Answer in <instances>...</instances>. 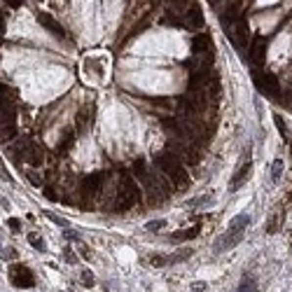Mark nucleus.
Segmentation results:
<instances>
[{
  "mask_svg": "<svg viewBox=\"0 0 292 292\" xmlns=\"http://www.w3.org/2000/svg\"><path fill=\"white\" fill-rule=\"evenodd\" d=\"M248 225H250V215H248V213L236 215V218L229 222L227 231L215 241V252H227V250H231V248H236L241 241H243V236H246Z\"/></svg>",
  "mask_w": 292,
  "mask_h": 292,
  "instance_id": "obj_1",
  "label": "nucleus"
},
{
  "mask_svg": "<svg viewBox=\"0 0 292 292\" xmlns=\"http://www.w3.org/2000/svg\"><path fill=\"white\" fill-rule=\"evenodd\" d=\"M157 166L161 168V173L173 182V187H187L189 182V176L185 173V166H182V161L178 159L176 155H171V152H161V155L157 157Z\"/></svg>",
  "mask_w": 292,
  "mask_h": 292,
  "instance_id": "obj_2",
  "label": "nucleus"
},
{
  "mask_svg": "<svg viewBox=\"0 0 292 292\" xmlns=\"http://www.w3.org/2000/svg\"><path fill=\"white\" fill-rule=\"evenodd\" d=\"M138 201V187L136 182L131 180V178H124L122 180V189L117 192V201H115V208L117 213H124V210H129L134 203Z\"/></svg>",
  "mask_w": 292,
  "mask_h": 292,
  "instance_id": "obj_3",
  "label": "nucleus"
},
{
  "mask_svg": "<svg viewBox=\"0 0 292 292\" xmlns=\"http://www.w3.org/2000/svg\"><path fill=\"white\" fill-rule=\"evenodd\" d=\"M10 281L14 288H33V285H35V276H33V271L26 264H12Z\"/></svg>",
  "mask_w": 292,
  "mask_h": 292,
  "instance_id": "obj_4",
  "label": "nucleus"
},
{
  "mask_svg": "<svg viewBox=\"0 0 292 292\" xmlns=\"http://www.w3.org/2000/svg\"><path fill=\"white\" fill-rule=\"evenodd\" d=\"M255 84L260 87L262 94H269V96H278V94H281L278 82H276V80H273V75H269V73H255Z\"/></svg>",
  "mask_w": 292,
  "mask_h": 292,
  "instance_id": "obj_5",
  "label": "nucleus"
},
{
  "mask_svg": "<svg viewBox=\"0 0 292 292\" xmlns=\"http://www.w3.org/2000/svg\"><path fill=\"white\" fill-rule=\"evenodd\" d=\"M250 173H252V161L248 159V161H243V164L239 166V171H236V176L231 178L229 187H231V189H239L241 185H243V182H246V180L250 178Z\"/></svg>",
  "mask_w": 292,
  "mask_h": 292,
  "instance_id": "obj_6",
  "label": "nucleus"
},
{
  "mask_svg": "<svg viewBox=\"0 0 292 292\" xmlns=\"http://www.w3.org/2000/svg\"><path fill=\"white\" fill-rule=\"evenodd\" d=\"M91 112H94L91 105H87V108H82V110L77 112V131H84L87 126L91 124Z\"/></svg>",
  "mask_w": 292,
  "mask_h": 292,
  "instance_id": "obj_7",
  "label": "nucleus"
},
{
  "mask_svg": "<svg viewBox=\"0 0 292 292\" xmlns=\"http://www.w3.org/2000/svg\"><path fill=\"white\" fill-rule=\"evenodd\" d=\"M236 292H257V281H255V276L246 273V276L239 281V288H236Z\"/></svg>",
  "mask_w": 292,
  "mask_h": 292,
  "instance_id": "obj_8",
  "label": "nucleus"
},
{
  "mask_svg": "<svg viewBox=\"0 0 292 292\" xmlns=\"http://www.w3.org/2000/svg\"><path fill=\"white\" fill-rule=\"evenodd\" d=\"M38 21H40L45 28H49L52 33H56V35H66V33H63V28H61V26H56V21H54L49 14H42V12H40V14H38Z\"/></svg>",
  "mask_w": 292,
  "mask_h": 292,
  "instance_id": "obj_9",
  "label": "nucleus"
},
{
  "mask_svg": "<svg viewBox=\"0 0 292 292\" xmlns=\"http://www.w3.org/2000/svg\"><path fill=\"white\" fill-rule=\"evenodd\" d=\"M28 243H31L35 250H40V252L47 250V243H45V239H42L38 231H28Z\"/></svg>",
  "mask_w": 292,
  "mask_h": 292,
  "instance_id": "obj_10",
  "label": "nucleus"
},
{
  "mask_svg": "<svg viewBox=\"0 0 292 292\" xmlns=\"http://www.w3.org/2000/svg\"><path fill=\"white\" fill-rule=\"evenodd\" d=\"M192 49H194V52H210V38H206V35H199V38H194V42H192Z\"/></svg>",
  "mask_w": 292,
  "mask_h": 292,
  "instance_id": "obj_11",
  "label": "nucleus"
},
{
  "mask_svg": "<svg viewBox=\"0 0 292 292\" xmlns=\"http://www.w3.org/2000/svg\"><path fill=\"white\" fill-rule=\"evenodd\" d=\"M264 49H267V42L262 40V38H257V40L252 42V47H250L252 56H255L257 61H262V59H264Z\"/></svg>",
  "mask_w": 292,
  "mask_h": 292,
  "instance_id": "obj_12",
  "label": "nucleus"
},
{
  "mask_svg": "<svg viewBox=\"0 0 292 292\" xmlns=\"http://www.w3.org/2000/svg\"><path fill=\"white\" fill-rule=\"evenodd\" d=\"M80 278H82V285H84V288H94V285H96L94 273L89 271V269H82V271H80Z\"/></svg>",
  "mask_w": 292,
  "mask_h": 292,
  "instance_id": "obj_13",
  "label": "nucleus"
},
{
  "mask_svg": "<svg viewBox=\"0 0 292 292\" xmlns=\"http://www.w3.org/2000/svg\"><path fill=\"white\" fill-rule=\"evenodd\" d=\"M281 176H283V159H276L271 166V180L276 182V180H281Z\"/></svg>",
  "mask_w": 292,
  "mask_h": 292,
  "instance_id": "obj_14",
  "label": "nucleus"
},
{
  "mask_svg": "<svg viewBox=\"0 0 292 292\" xmlns=\"http://www.w3.org/2000/svg\"><path fill=\"white\" fill-rule=\"evenodd\" d=\"M189 255H192V248H185V250H182V252H178V255H171V257H168V264H178V262L187 260Z\"/></svg>",
  "mask_w": 292,
  "mask_h": 292,
  "instance_id": "obj_15",
  "label": "nucleus"
},
{
  "mask_svg": "<svg viewBox=\"0 0 292 292\" xmlns=\"http://www.w3.org/2000/svg\"><path fill=\"white\" fill-rule=\"evenodd\" d=\"M150 264L152 267H164V264H168V257L166 255H150Z\"/></svg>",
  "mask_w": 292,
  "mask_h": 292,
  "instance_id": "obj_16",
  "label": "nucleus"
},
{
  "mask_svg": "<svg viewBox=\"0 0 292 292\" xmlns=\"http://www.w3.org/2000/svg\"><path fill=\"white\" fill-rule=\"evenodd\" d=\"M164 225H166V220H155V222H147L145 229H147V231H157L159 227H164Z\"/></svg>",
  "mask_w": 292,
  "mask_h": 292,
  "instance_id": "obj_17",
  "label": "nucleus"
},
{
  "mask_svg": "<svg viewBox=\"0 0 292 292\" xmlns=\"http://www.w3.org/2000/svg\"><path fill=\"white\" fill-rule=\"evenodd\" d=\"M77 252H82V257H84V260H91V250H89V248L84 246L82 241L77 243Z\"/></svg>",
  "mask_w": 292,
  "mask_h": 292,
  "instance_id": "obj_18",
  "label": "nucleus"
},
{
  "mask_svg": "<svg viewBox=\"0 0 292 292\" xmlns=\"http://www.w3.org/2000/svg\"><path fill=\"white\" fill-rule=\"evenodd\" d=\"M189 290H192V292H206V283H203V281H194L192 285H189Z\"/></svg>",
  "mask_w": 292,
  "mask_h": 292,
  "instance_id": "obj_19",
  "label": "nucleus"
},
{
  "mask_svg": "<svg viewBox=\"0 0 292 292\" xmlns=\"http://www.w3.org/2000/svg\"><path fill=\"white\" fill-rule=\"evenodd\" d=\"M273 119H276V126H278V131H281V136L285 138V136H288V129H285V124H283L281 115H273Z\"/></svg>",
  "mask_w": 292,
  "mask_h": 292,
  "instance_id": "obj_20",
  "label": "nucleus"
},
{
  "mask_svg": "<svg viewBox=\"0 0 292 292\" xmlns=\"http://www.w3.org/2000/svg\"><path fill=\"white\" fill-rule=\"evenodd\" d=\"M7 227H12V231H19L21 229V220L10 218V220H7Z\"/></svg>",
  "mask_w": 292,
  "mask_h": 292,
  "instance_id": "obj_21",
  "label": "nucleus"
},
{
  "mask_svg": "<svg viewBox=\"0 0 292 292\" xmlns=\"http://www.w3.org/2000/svg\"><path fill=\"white\" fill-rule=\"evenodd\" d=\"M49 220H52V222H56L59 227H66V229H68V222H66L63 218H56V215H52V213H49Z\"/></svg>",
  "mask_w": 292,
  "mask_h": 292,
  "instance_id": "obj_22",
  "label": "nucleus"
},
{
  "mask_svg": "<svg viewBox=\"0 0 292 292\" xmlns=\"http://www.w3.org/2000/svg\"><path fill=\"white\" fill-rule=\"evenodd\" d=\"M63 255H66V260L73 262V264L77 262V260H75V255H73V250H70V248H66V250H63Z\"/></svg>",
  "mask_w": 292,
  "mask_h": 292,
  "instance_id": "obj_23",
  "label": "nucleus"
},
{
  "mask_svg": "<svg viewBox=\"0 0 292 292\" xmlns=\"http://www.w3.org/2000/svg\"><path fill=\"white\" fill-rule=\"evenodd\" d=\"M2 180H7V182H12V176H10V171L2 166Z\"/></svg>",
  "mask_w": 292,
  "mask_h": 292,
  "instance_id": "obj_24",
  "label": "nucleus"
}]
</instances>
